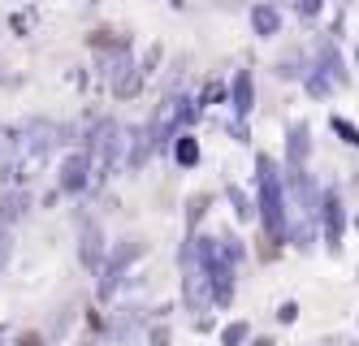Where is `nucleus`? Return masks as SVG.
Instances as JSON below:
<instances>
[{
	"label": "nucleus",
	"instance_id": "f257e3e1",
	"mask_svg": "<svg viewBox=\"0 0 359 346\" xmlns=\"http://www.w3.org/2000/svg\"><path fill=\"white\" fill-rule=\"evenodd\" d=\"M255 173H260V221L264 234L273 243H286V186H281V173L269 156L255 161Z\"/></svg>",
	"mask_w": 359,
	"mask_h": 346
},
{
	"label": "nucleus",
	"instance_id": "f03ea898",
	"mask_svg": "<svg viewBox=\"0 0 359 346\" xmlns=\"http://www.w3.org/2000/svg\"><path fill=\"white\" fill-rule=\"evenodd\" d=\"M87 169H91V178H109V169L117 165V156H121V126L117 121H95V130H91V143H87Z\"/></svg>",
	"mask_w": 359,
	"mask_h": 346
},
{
	"label": "nucleus",
	"instance_id": "7ed1b4c3",
	"mask_svg": "<svg viewBox=\"0 0 359 346\" xmlns=\"http://www.w3.org/2000/svg\"><path fill=\"white\" fill-rule=\"evenodd\" d=\"M182 260H187V277H182L187 307H191V312H208V307H212V286H208V273H203V264L195 260V251H191V247L182 251Z\"/></svg>",
	"mask_w": 359,
	"mask_h": 346
},
{
	"label": "nucleus",
	"instance_id": "20e7f679",
	"mask_svg": "<svg viewBox=\"0 0 359 346\" xmlns=\"http://www.w3.org/2000/svg\"><path fill=\"white\" fill-rule=\"evenodd\" d=\"M191 113H195V104H187L182 95H169V100H161V113H156V121L147 126V130H151V139H156V147H161V143H169V135H173V130L182 126Z\"/></svg>",
	"mask_w": 359,
	"mask_h": 346
},
{
	"label": "nucleus",
	"instance_id": "39448f33",
	"mask_svg": "<svg viewBox=\"0 0 359 346\" xmlns=\"http://www.w3.org/2000/svg\"><path fill=\"white\" fill-rule=\"evenodd\" d=\"M151 152H156V139H151L147 126H139V130H130V135H121V156H117V165H126L130 173H139V169L151 161Z\"/></svg>",
	"mask_w": 359,
	"mask_h": 346
},
{
	"label": "nucleus",
	"instance_id": "423d86ee",
	"mask_svg": "<svg viewBox=\"0 0 359 346\" xmlns=\"http://www.w3.org/2000/svg\"><path fill=\"white\" fill-rule=\"evenodd\" d=\"M320 221H325V243L329 251L342 247V234H346V208L338 195H320Z\"/></svg>",
	"mask_w": 359,
	"mask_h": 346
},
{
	"label": "nucleus",
	"instance_id": "0eeeda50",
	"mask_svg": "<svg viewBox=\"0 0 359 346\" xmlns=\"http://www.w3.org/2000/svg\"><path fill=\"white\" fill-rule=\"evenodd\" d=\"M139 255H143V243H139V238H126V243L117 247V255L104 264V281H100V295H113L117 281H121V273H126V264L139 260Z\"/></svg>",
	"mask_w": 359,
	"mask_h": 346
},
{
	"label": "nucleus",
	"instance_id": "6e6552de",
	"mask_svg": "<svg viewBox=\"0 0 359 346\" xmlns=\"http://www.w3.org/2000/svg\"><path fill=\"white\" fill-rule=\"evenodd\" d=\"M79 260L87 269H100V260H104V234H100V225L91 217L79 221Z\"/></svg>",
	"mask_w": 359,
	"mask_h": 346
},
{
	"label": "nucleus",
	"instance_id": "1a4fd4ad",
	"mask_svg": "<svg viewBox=\"0 0 359 346\" xmlns=\"http://www.w3.org/2000/svg\"><path fill=\"white\" fill-rule=\"evenodd\" d=\"M57 182H61V191H65V195H79L83 186L91 182V169H87V156H83V152H74V156H65V161H61V173H57Z\"/></svg>",
	"mask_w": 359,
	"mask_h": 346
},
{
	"label": "nucleus",
	"instance_id": "9d476101",
	"mask_svg": "<svg viewBox=\"0 0 359 346\" xmlns=\"http://www.w3.org/2000/svg\"><path fill=\"white\" fill-rule=\"evenodd\" d=\"M27 208H31V195L22 191V186H9V191H0V225H13L18 217H27Z\"/></svg>",
	"mask_w": 359,
	"mask_h": 346
},
{
	"label": "nucleus",
	"instance_id": "9b49d317",
	"mask_svg": "<svg viewBox=\"0 0 359 346\" xmlns=\"http://www.w3.org/2000/svg\"><path fill=\"white\" fill-rule=\"evenodd\" d=\"M286 147H290V173H299L307 165V152H312V135H307V126H290Z\"/></svg>",
	"mask_w": 359,
	"mask_h": 346
},
{
	"label": "nucleus",
	"instance_id": "f8f14e48",
	"mask_svg": "<svg viewBox=\"0 0 359 346\" xmlns=\"http://www.w3.org/2000/svg\"><path fill=\"white\" fill-rule=\"evenodd\" d=\"M251 26H255V35H260V39H269V35L281 31V13L273 5H255L251 9Z\"/></svg>",
	"mask_w": 359,
	"mask_h": 346
},
{
	"label": "nucleus",
	"instance_id": "ddd939ff",
	"mask_svg": "<svg viewBox=\"0 0 359 346\" xmlns=\"http://www.w3.org/2000/svg\"><path fill=\"white\" fill-rule=\"evenodd\" d=\"M135 91H139V69L126 61V65L113 74V95H117V100H130Z\"/></svg>",
	"mask_w": 359,
	"mask_h": 346
},
{
	"label": "nucleus",
	"instance_id": "4468645a",
	"mask_svg": "<svg viewBox=\"0 0 359 346\" xmlns=\"http://www.w3.org/2000/svg\"><path fill=\"white\" fill-rule=\"evenodd\" d=\"M234 113H238V117L251 113V74H247V69L234 74Z\"/></svg>",
	"mask_w": 359,
	"mask_h": 346
},
{
	"label": "nucleus",
	"instance_id": "2eb2a0df",
	"mask_svg": "<svg viewBox=\"0 0 359 346\" xmlns=\"http://www.w3.org/2000/svg\"><path fill=\"white\" fill-rule=\"evenodd\" d=\"M195 161H199V143H195L191 135H182V139H177V165H187V169H191Z\"/></svg>",
	"mask_w": 359,
	"mask_h": 346
},
{
	"label": "nucleus",
	"instance_id": "dca6fc26",
	"mask_svg": "<svg viewBox=\"0 0 359 346\" xmlns=\"http://www.w3.org/2000/svg\"><path fill=\"white\" fill-rule=\"evenodd\" d=\"M247 333H251V329H247L243 321H238V325H225V329H221V342H225V346H243Z\"/></svg>",
	"mask_w": 359,
	"mask_h": 346
},
{
	"label": "nucleus",
	"instance_id": "f3484780",
	"mask_svg": "<svg viewBox=\"0 0 359 346\" xmlns=\"http://www.w3.org/2000/svg\"><path fill=\"white\" fill-rule=\"evenodd\" d=\"M333 130H338V135H342L346 143H355V147H359V130H355L351 121H342V117H333Z\"/></svg>",
	"mask_w": 359,
	"mask_h": 346
},
{
	"label": "nucleus",
	"instance_id": "a211bd4d",
	"mask_svg": "<svg viewBox=\"0 0 359 346\" xmlns=\"http://www.w3.org/2000/svg\"><path fill=\"white\" fill-rule=\"evenodd\" d=\"M9 251H13V238H9V229H5V225H0V269H5Z\"/></svg>",
	"mask_w": 359,
	"mask_h": 346
},
{
	"label": "nucleus",
	"instance_id": "6ab92c4d",
	"mask_svg": "<svg viewBox=\"0 0 359 346\" xmlns=\"http://www.w3.org/2000/svg\"><path fill=\"white\" fill-rule=\"evenodd\" d=\"M294 9H299L303 18H316V13H320V0H294Z\"/></svg>",
	"mask_w": 359,
	"mask_h": 346
},
{
	"label": "nucleus",
	"instance_id": "aec40b11",
	"mask_svg": "<svg viewBox=\"0 0 359 346\" xmlns=\"http://www.w3.org/2000/svg\"><path fill=\"white\" fill-rule=\"evenodd\" d=\"M147 342H151V346H169V329H165V325H156Z\"/></svg>",
	"mask_w": 359,
	"mask_h": 346
},
{
	"label": "nucleus",
	"instance_id": "412c9836",
	"mask_svg": "<svg viewBox=\"0 0 359 346\" xmlns=\"http://www.w3.org/2000/svg\"><path fill=\"white\" fill-rule=\"evenodd\" d=\"M277 316H281V321H286V325H290V321H294V316H299V303H281V312H277Z\"/></svg>",
	"mask_w": 359,
	"mask_h": 346
},
{
	"label": "nucleus",
	"instance_id": "4be33fe9",
	"mask_svg": "<svg viewBox=\"0 0 359 346\" xmlns=\"http://www.w3.org/2000/svg\"><path fill=\"white\" fill-rule=\"evenodd\" d=\"M203 208H208V199H203V195H199V199H191V221H199V217H203Z\"/></svg>",
	"mask_w": 359,
	"mask_h": 346
},
{
	"label": "nucleus",
	"instance_id": "5701e85b",
	"mask_svg": "<svg viewBox=\"0 0 359 346\" xmlns=\"http://www.w3.org/2000/svg\"><path fill=\"white\" fill-rule=\"evenodd\" d=\"M18 346H43V342H39V333H27V338H18Z\"/></svg>",
	"mask_w": 359,
	"mask_h": 346
},
{
	"label": "nucleus",
	"instance_id": "b1692460",
	"mask_svg": "<svg viewBox=\"0 0 359 346\" xmlns=\"http://www.w3.org/2000/svg\"><path fill=\"white\" fill-rule=\"evenodd\" d=\"M316 346H359V342H316Z\"/></svg>",
	"mask_w": 359,
	"mask_h": 346
}]
</instances>
